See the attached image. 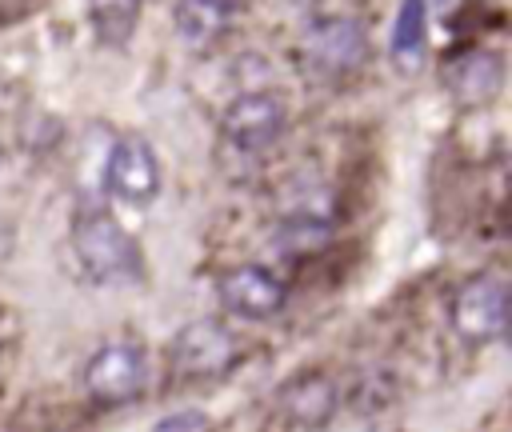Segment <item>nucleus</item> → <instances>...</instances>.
Instances as JSON below:
<instances>
[{"label": "nucleus", "instance_id": "nucleus-1", "mask_svg": "<svg viewBox=\"0 0 512 432\" xmlns=\"http://www.w3.org/2000/svg\"><path fill=\"white\" fill-rule=\"evenodd\" d=\"M72 248L96 280H136L140 276V248L116 224V216L108 208L84 204L72 216Z\"/></svg>", "mask_w": 512, "mask_h": 432}, {"label": "nucleus", "instance_id": "nucleus-2", "mask_svg": "<svg viewBox=\"0 0 512 432\" xmlns=\"http://www.w3.org/2000/svg\"><path fill=\"white\" fill-rule=\"evenodd\" d=\"M240 336L220 320H192L172 340V368L184 380H212L240 364Z\"/></svg>", "mask_w": 512, "mask_h": 432}, {"label": "nucleus", "instance_id": "nucleus-3", "mask_svg": "<svg viewBox=\"0 0 512 432\" xmlns=\"http://www.w3.org/2000/svg\"><path fill=\"white\" fill-rule=\"evenodd\" d=\"M300 56L312 72L320 76H348L364 64L368 56V36L356 20L348 16H324V20H312L304 40H300Z\"/></svg>", "mask_w": 512, "mask_h": 432}, {"label": "nucleus", "instance_id": "nucleus-4", "mask_svg": "<svg viewBox=\"0 0 512 432\" xmlns=\"http://www.w3.org/2000/svg\"><path fill=\"white\" fill-rule=\"evenodd\" d=\"M452 328L468 344L500 340L508 332V284L500 276H476L452 296Z\"/></svg>", "mask_w": 512, "mask_h": 432}, {"label": "nucleus", "instance_id": "nucleus-5", "mask_svg": "<svg viewBox=\"0 0 512 432\" xmlns=\"http://www.w3.org/2000/svg\"><path fill=\"white\" fill-rule=\"evenodd\" d=\"M144 380L148 368L136 344H104L84 368V384L96 404H128L144 392Z\"/></svg>", "mask_w": 512, "mask_h": 432}, {"label": "nucleus", "instance_id": "nucleus-6", "mask_svg": "<svg viewBox=\"0 0 512 432\" xmlns=\"http://www.w3.org/2000/svg\"><path fill=\"white\" fill-rule=\"evenodd\" d=\"M284 124H288V108L276 92H244L220 116L224 140H232L236 148H248V152L268 148L284 132Z\"/></svg>", "mask_w": 512, "mask_h": 432}, {"label": "nucleus", "instance_id": "nucleus-7", "mask_svg": "<svg viewBox=\"0 0 512 432\" xmlns=\"http://www.w3.org/2000/svg\"><path fill=\"white\" fill-rule=\"evenodd\" d=\"M108 188L128 200V204H144L156 196L160 188V168H156V156L152 148L140 140V136H124L116 140L112 156H108V172H104Z\"/></svg>", "mask_w": 512, "mask_h": 432}, {"label": "nucleus", "instance_id": "nucleus-8", "mask_svg": "<svg viewBox=\"0 0 512 432\" xmlns=\"http://www.w3.org/2000/svg\"><path fill=\"white\" fill-rule=\"evenodd\" d=\"M220 300L240 312V316H252V320H264V316H276L280 304H284V284L260 268V264H240L232 272H224L220 280Z\"/></svg>", "mask_w": 512, "mask_h": 432}, {"label": "nucleus", "instance_id": "nucleus-9", "mask_svg": "<svg viewBox=\"0 0 512 432\" xmlns=\"http://www.w3.org/2000/svg\"><path fill=\"white\" fill-rule=\"evenodd\" d=\"M444 84L452 88V96L460 104H488L504 84V68L492 52L464 48L444 60Z\"/></svg>", "mask_w": 512, "mask_h": 432}, {"label": "nucleus", "instance_id": "nucleus-10", "mask_svg": "<svg viewBox=\"0 0 512 432\" xmlns=\"http://www.w3.org/2000/svg\"><path fill=\"white\" fill-rule=\"evenodd\" d=\"M336 412V388L324 376H300L296 384L284 388V416L304 424V428H320L328 416Z\"/></svg>", "mask_w": 512, "mask_h": 432}, {"label": "nucleus", "instance_id": "nucleus-11", "mask_svg": "<svg viewBox=\"0 0 512 432\" xmlns=\"http://www.w3.org/2000/svg\"><path fill=\"white\" fill-rule=\"evenodd\" d=\"M228 24V12H220L208 0H180L176 4V28L192 44H212Z\"/></svg>", "mask_w": 512, "mask_h": 432}, {"label": "nucleus", "instance_id": "nucleus-12", "mask_svg": "<svg viewBox=\"0 0 512 432\" xmlns=\"http://www.w3.org/2000/svg\"><path fill=\"white\" fill-rule=\"evenodd\" d=\"M424 16H428V0H404L400 4L396 28H392V56L400 64L420 60V52H424Z\"/></svg>", "mask_w": 512, "mask_h": 432}, {"label": "nucleus", "instance_id": "nucleus-13", "mask_svg": "<svg viewBox=\"0 0 512 432\" xmlns=\"http://www.w3.org/2000/svg\"><path fill=\"white\" fill-rule=\"evenodd\" d=\"M140 4L144 0H88V12H92V28L104 44H120L136 16H140Z\"/></svg>", "mask_w": 512, "mask_h": 432}, {"label": "nucleus", "instance_id": "nucleus-14", "mask_svg": "<svg viewBox=\"0 0 512 432\" xmlns=\"http://www.w3.org/2000/svg\"><path fill=\"white\" fill-rule=\"evenodd\" d=\"M324 240H328V224H324V220H316V216H308V212L288 216V220H284V228H280V236H276V244H280L284 252H292V256L320 252V244H324Z\"/></svg>", "mask_w": 512, "mask_h": 432}, {"label": "nucleus", "instance_id": "nucleus-15", "mask_svg": "<svg viewBox=\"0 0 512 432\" xmlns=\"http://www.w3.org/2000/svg\"><path fill=\"white\" fill-rule=\"evenodd\" d=\"M208 4H216L220 12H236V8H244L248 0H208Z\"/></svg>", "mask_w": 512, "mask_h": 432}, {"label": "nucleus", "instance_id": "nucleus-16", "mask_svg": "<svg viewBox=\"0 0 512 432\" xmlns=\"http://www.w3.org/2000/svg\"><path fill=\"white\" fill-rule=\"evenodd\" d=\"M288 4H300V8H308V4H316V0H288Z\"/></svg>", "mask_w": 512, "mask_h": 432}]
</instances>
